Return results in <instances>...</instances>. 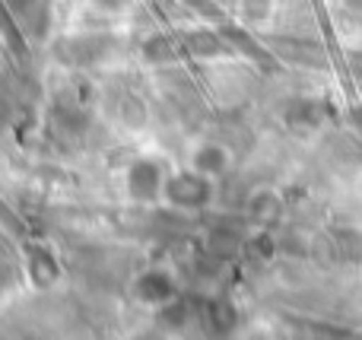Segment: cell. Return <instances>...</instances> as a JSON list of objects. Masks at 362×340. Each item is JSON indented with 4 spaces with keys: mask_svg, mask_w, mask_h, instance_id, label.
<instances>
[{
    "mask_svg": "<svg viewBox=\"0 0 362 340\" xmlns=\"http://www.w3.org/2000/svg\"><path fill=\"white\" fill-rule=\"evenodd\" d=\"M169 197L175 204H185V207H197V204H204L210 197V184H206V178L194 175V172L175 175L169 182Z\"/></svg>",
    "mask_w": 362,
    "mask_h": 340,
    "instance_id": "cell-1",
    "label": "cell"
},
{
    "mask_svg": "<svg viewBox=\"0 0 362 340\" xmlns=\"http://www.w3.org/2000/svg\"><path fill=\"white\" fill-rule=\"evenodd\" d=\"M144 184H150L153 194L159 191V169L153 163H137L131 169V178H127V188H131L134 197H140V201H146V188Z\"/></svg>",
    "mask_w": 362,
    "mask_h": 340,
    "instance_id": "cell-2",
    "label": "cell"
}]
</instances>
